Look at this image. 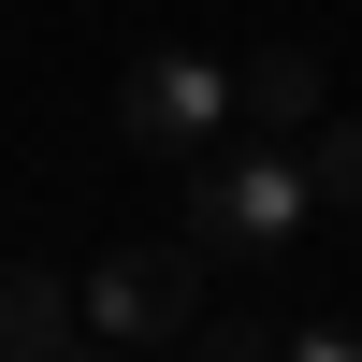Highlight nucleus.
<instances>
[{"label": "nucleus", "instance_id": "1", "mask_svg": "<svg viewBox=\"0 0 362 362\" xmlns=\"http://www.w3.org/2000/svg\"><path fill=\"white\" fill-rule=\"evenodd\" d=\"M319 218V189H305V145H203V174H189V247L203 261H276L290 232Z\"/></svg>", "mask_w": 362, "mask_h": 362}, {"label": "nucleus", "instance_id": "2", "mask_svg": "<svg viewBox=\"0 0 362 362\" xmlns=\"http://www.w3.org/2000/svg\"><path fill=\"white\" fill-rule=\"evenodd\" d=\"M232 73L218 58H189V44H160V58H131L116 73V131L145 145V160H203V145H232Z\"/></svg>", "mask_w": 362, "mask_h": 362}, {"label": "nucleus", "instance_id": "3", "mask_svg": "<svg viewBox=\"0 0 362 362\" xmlns=\"http://www.w3.org/2000/svg\"><path fill=\"white\" fill-rule=\"evenodd\" d=\"M73 290H87V348H174L203 319V247H116Z\"/></svg>", "mask_w": 362, "mask_h": 362}, {"label": "nucleus", "instance_id": "6", "mask_svg": "<svg viewBox=\"0 0 362 362\" xmlns=\"http://www.w3.org/2000/svg\"><path fill=\"white\" fill-rule=\"evenodd\" d=\"M305 189L362 218V116H319V131H305Z\"/></svg>", "mask_w": 362, "mask_h": 362}, {"label": "nucleus", "instance_id": "4", "mask_svg": "<svg viewBox=\"0 0 362 362\" xmlns=\"http://www.w3.org/2000/svg\"><path fill=\"white\" fill-rule=\"evenodd\" d=\"M58 348H87V290H58L44 261H15L0 276V362H58Z\"/></svg>", "mask_w": 362, "mask_h": 362}, {"label": "nucleus", "instance_id": "5", "mask_svg": "<svg viewBox=\"0 0 362 362\" xmlns=\"http://www.w3.org/2000/svg\"><path fill=\"white\" fill-rule=\"evenodd\" d=\"M232 102H247L261 131H319V58L305 44H261L247 73H232Z\"/></svg>", "mask_w": 362, "mask_h": 362}]
</instances>
